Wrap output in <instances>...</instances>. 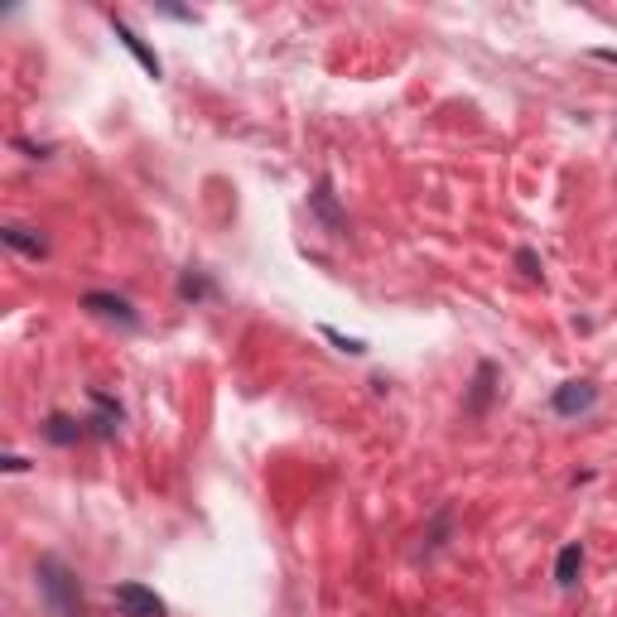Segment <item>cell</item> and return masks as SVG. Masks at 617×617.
<instances>
[{"label":"cell","instance_id":"1","mask_svg":"<svg viewBox=\"0 0 617 617\" xmlns=\"http://www.w3.org/2000/svg\"><path fill=\"white\" fill-rule=\"evenodd\" d=\"M34 584H39V598H44V608H49L54 617H92L87 598H82L78 574L58 560V555H39V564H34Z\"/></svg>","mask_w":617,"mask_h":617},{"label":"cell","instance_id":"2","mask_svg":"<svg viewBox=\"0 0 617 617\" xmlns=\"http://www.w3.org/2000/svg\"><path fill=\"white\" fill-rule=\"evenodd\" d=\"M116 608L126 617H169V608H164V598L155 589H145V584H116Z\"/></svg>","mask_w":617,"mask_h":617},{"label":"cell","instance_id":"3","mask_svg":"<svg viewBox=\"0 0 617 617\" xmlns=\"http://www.w3.org/2000/svg\"><path fill=\"white\" fill-rule=\"evenodd\" d=\"M550 405H555V415H564V420H574V415H589L593 405H598V386H593V381H564Z\"/></svg>","mask_w":617,"mask_h":617},{"label":"cell","instance_id":"4","mask_svg":"<svg viewBox=\"0 0 617 617\" xmlns=\"http://www.w3.org/2000/svg\"><path fill=\"white\" fill-rule=\"evenodd\" d=\"M116 430H121V405L111 401L107 391H92V420H87V434L111 439Z\"/></svg>","mask_w":617,"mask_h":617},{"label":"cell","instance_id":"5","mask_svg":"<svg viewBox=\"0 0 617 617\" xmlns=\"http://www.w3.org/2000/svg\"><path fill=\"white\" fill-rule=\"evenodd\" d=\"M82 309H92V314H102V319H116V323H126V328H135V309L121 295L92 290V295H82Z\"/></svg>","mask_w":617,"mask_h":617},{"label":"cell","instance_id":"6","mask_svg":"<svg viewBox=\"0 0 617 617\" xmlns=\"http://www.w3.org/2000/svg\"><path fill=\"white\" fill-rule=\"evenodd\" d=\"M44 439H49V444H58V449H68V444L87 439V420H73V415H49Z\"/></svg>","mask_w":617,"mask_h":617},{"label":"cell","instance_id":"7","mask_svg":"<svg viewBox=\"0 0 617 617\" xmlns=\"http://www.w3.org/2000/svg\"><path fill=\"white\" fill-rule=\"evenodd\" d=\"M111 29H116V39H121V44H126V49H131L135 58H140V68H145L150 78H160V73H164V68H160V58H155L150 49H145V44H140V34H135V29L126 25V20H116V15H111Z\"/></svg>","mask_w":617,"mask_h":617},{"label":"cell","instance_id":"8","mask_svg":"<svg viewBox=\"0 0 617 617\" xmlns=\"http://www.w3.org/2000/svg\"><path fill=\"white\" fill-rule=\"evenodd\" d=\"M579 569H584V545H564L560 560H555V584H560V589H574V584H579Z\"/></svg>","mask_w":617,"mask_h":617},{"label":"cell","instance_id":"9","mask_svg":"<svg viewBox=\"0 0 617 617\" xmlns=\"http://www.w3.org/2000/svg\"><path fill=\"white\" fill-rule=\"evenodd\" d=\"M0 242L10 246V251H25V256H34V261L49 251V242H44L39 232H29V227H5V232H0Z\"/></svg>","mask_w":617,"mask_h":617},{"label":"cell","instance_id":"10","mask_svg":"<svg viewBox=\"0 0 617 617\" xmlns=\"http://www.w3.org/2000/svg\"><path fill=\"white\" fill-rule=\"evenodd\" d=\"M492 381H497V367H492V362H483V367H478V376H473V391H468V415H483V410H487Z\"/></svg>","mask_w":617,"mask_h":617},{"label":"cell","instance_id":"11","mask_svg":"<svg viewBox=\"0 0 617 617\" xmlns=\"http://www.w3.org/2000/svg\"><path fill=\"white\" fill-rule=\"evenodd\" d=\"M179 295H184V299H208V295H213V280H208V275H198V270H188L184 280H179Z\"/></svg>","mask_w":617,"mask_h":617},{"label":"cell","instance_id":"12","mask_svg":"<svg viewBox=\"0 0 617 617\" xmlns=\"http://www.w3.org/2000/svg\"><path fill=\"white\" fill-rule=\"evenodd\" d=\"M323 338H333V343H338L343 352H352V357H362V352H367V343H362V338H343L338 328H323Z\"/></svg>","mask_w":617,"mask_h":617},{"label":"cell","instance_id":"13","mask_svg":"<svg viewBox=\"0 0 617 617\" xmlns=\"http://www.w3.org/2000/svg\"><path fill=\"white\" fill-rule=\"evenodd\" d=\"M516 261H521V266H526V275H531V280H540V270H536V251H521V256H516Z\"/></svg>","mask_w":617,"mask_h":617}]
</instances>
